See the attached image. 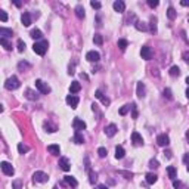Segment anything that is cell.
<instances>
[{"label": "cell", "mask_w": 189, "mask_h": 189, "mask_svg": "<svg viewBox=\"0 0 189 189\" xmlns=\"http://www.w3.org/2000/svg\"><path fill=\"white\" fill-rule=\"evenodd\" d=\"M64 180H65L70 186H73V188H77V186H78V182L76 180V177H73V176H65Z\"/></svg>", "instance_id": "cell-23"}, {"label": "cell", "mask_w": 189, "mask_h": 189, "mask_svg": "<svg viewBox=\"0 0 189 189\" xmlns=\"http://www.w3.org/2000/svg\"><path fill=\"white\" fill-rule=\"evenodd\" d=\"M12 188L13 189H21V182H19V180H15V182L12 183Z\"/></svg>", "instance_id": "cell-48"}, {"label": "cell", "mask_w": 189, "mask_h": 189, "mask_svg": "<svg viewBox=\"0 0 189 189\" xmlns=\"http://www.w3.org/2000/svg\"><path fill=\"white\" fill-rule=\"evenodd\" d=\"M41 31L38 30V28H34V30H31V33H30V37H33V38H41Z\"/></svg>", "instance_id": "cell-31"}, {"label": "cell", "mask_w": 189, "mask_h": 189, "mask_svg": "<svg viewBox=\"0 0 189 189\" xmlns=\"http://www.w3.org/2000/svg\"><path fill=\"white\" fill-rule=\"evenodd\" d=\"M95 96H96V98H98V99H99V101L105 105V107H108V105H110V99H108L107 96H104V93H102L101 90H96V92H95Z\"/></svg>", "instance_id": "cell-14"}, {"label": "cell", "mask_w": 189, "mask_h": 189, "mask_svg": "<svg viewBox=\"0 0 189 189\" xmlns=\"http://www.w3.org/2000/svg\"><path fill=\"white\" fill-rule=\"evenodd\" d=\"M73 142L77 143V145H81V143L84 142V138H83V135H81L80 132H76V135H74V138H73Z\"/></svg>", "instance_id": "cell-25"}, {"label": "cell", "mask_w": 189, "mask_h": 189, "mask_svg": "<svg viewBox=\"0 0 189 189\" xmlns=\"http://www.w3.org/2000/svg\"><path fill=\"white\" fill-rule=\"evenodd\" d=\"M0 19H1L3 22H6V21H7V13H6L4 10H0Z\"/></svg>", "instance_id": "cell-45"}, {"label": "cell", "mask_w": 189, "mask_h": 189, "mask_svg": "<svg viewBox=\"0 0 189 189\" xmlns=\"http://www.w3.org/2000/svg\"><path fill=\"white\" fill-rule=\"evenodd\" d=\"M47 152L49 154H52V155H59L61 154V148H59V145H49L47 146Z\"/></svg>", "instance_id": "cell-20"}, {"label": "cell", "mask_w": 189, "mask_h": 189, "mask_svg": "<svg viewBox=\"0 0 189 189\" xmlns=\"http://www.w3.org/2000/svg\"><path fill=\"white\" fill-rule=\"evenodd\" d=\"M86 59H87L89 62H98V61L101 59V55H99L98 52H95V50H90V52L86 53Z\"/></svg>", "instance_id": "cell-9"}, {"label": "cell", "mask_w": 189, "mask_h": 189, "mask_svg": "<svg viewBox=\"0 0 189 189\" xmlns=\"http://www.w3.org/2000/svg\"><path fill=\"white\" fill-rule=\"evenodd\" d=\"M163 93H164V96H165L167 99H173V95H171V90H170V89H164Z\"/></svg>", "instance_id": "cell-42"}, {"label": "cell", "mask_w": 189, "mask_h": 189, "mask_svg": "<svg viewBox=\"0 0 189 189\" xmlns=\"http://www.w3.org/2000/svg\"><path fill=\"white\" fill-rule=\"evenodd\" d=\"M151 31L152 33H157V18H151Z\"/></svg>", "instance_id": "cell-38"}, {"label": "cell", "mask_w": 189, "mask_h": 189, "mask_svg": "<svg viewBox=\"0 0 189 189\" xmlns=\"http://www.w3.org/2000/svg\"><path fill=\"white\" fill-rule=\"evenodd\" d=\"M90 6H92L93 9H101V6H102V4H101L99 1H95V0H92V1H90Z\"/></svg>", "instance_id": "cell-43"}, {"label": "cell", "mask_w": 189, "mask_h": 189, "mask_svg": "<svg viewBox=\"0 0 189 189\" xmlns=\"http://www.w3.org/2000/svg\"><path fill=\"white\" fill-rule=\"evenodd\" d=\"M132 111H133V118H138V108H136V104H132Z\"/></svg>", "instance_id": "cell-46"}, {"label": "cell", "mask_w": 189, "mask_h": 189, "mask_svg": "<svg viewBox=\"0 0 189 189\" xmlns=\"http://www.w3.org/2000/svg\"><path fill=\"white\" fill-rule=\"evenodd\" d=\"M115 133H117V126H115V124H110V126L105 127V135H107L108 138L115 136Z\"/></svg>", "instance_id": "cell-15"}, {"label": "cell", "mask_w": 189, "mask_h": 189, "mask_svg": "<svg viewBox=\"0 0 189 189\" xmlns=\"http://www.w3.org/2000/svg\"><path fill=\"white\" fill-rule=\"evenodd\" d=\"M183 163L189 165V154H185V155H183Z\"/></svg>", "instance_id": "cell-51"}, {"label": "cell", "mask_w": 189, "mask_h": 189, "mask_svg": "<svg viewBox=\"0 0 189 189\" xmlns=\"http://www.w3.org/2000/svg\"><path fill=\"white\" fill-rule=\"evenodd\" d=\"M183 61H185L186 64H189V52H185V53H183Z\"/></svg>", "instance_id": "cell-50"}, {"label": "cell", "mask_w": 189, "mask_h": 189, "mask_svg": "<svg viewBox=\"0 0 189 189\" xmlns=\"http://www.w3.org/2000/svg\"><path fill=\"white\" fill-rule=\"evenodd\" d=\"M107 154H108V152H107V149H105V148H102V146L98 149V155H99L101 158H105V157H107Z\"/></svg>", "instance_id": "cell-40"}, {"label": "cell", "mask_w": 189, "mask_h": 189, "mask_svg": "<svg viewBox=\"0 0 189 189\" xmlns=\"http://www.w3.org/2000/svg\"><path fill=\"white\" fill-rule=\"evenodd\" d=\"M21 22H22L24 27H30V25H31V16H30L28 12H24V13H22V16H21Z\"/></svg>", "instance_id": "cell-16"}, {"label": "cell", "mask_w": 189, "mask_h": 189, "mask_svg": "<svg viewBox=\"0 0 189 189\" xmlns=\"http://www.w3.org/2000/svg\"><path fill=\"white\" fill-rule=\"evenodd\" d=\"M53 189H58V188H56V186H55V188H53Z\"/></svg>", "instance_id": "cell-58"}, {"label": "cell", "mask_w": 189, "mask_h": 189, "mask_svg": "<svg viewBox=\"0 0 189 189\" xmlns=\"http://www.w3.org/2000/svg\"><path fill=\"white\" fill-rule=\"evenodd\" d=\"M80 90H81V84H80L78 81H73L71 86H70V92L74 95V93H78Z\"/></svg>", "instance_id": "cell-21"}, {"label": "cell", "mask_w": 189, "mask_h": 189, "mask_svg": "<svg viewBox=\"0 0 189 189\" xmlns=\"http://www.w3.org/2000/svg\"><path fill=\"white\" fill-rule=\"evenodd\" d=\"M76 15L80 18V19H83V18L86 16V13H84V7H83L81 4H78V6L76 7Z\"/></svg>", "instance_id": "cell-27"}, {"label": "cell", "mask_w": 189, "mask_h": 189, "mask_svg": "<svg viewBox=\"0 0 189 189\" xmlns=\"http://www.w3.org/2000/svg\"><path fill=\"white\" fill-rule=\"evenodd\" d=\"M28 151H30V146H27L24 143H18V152L19 154H27Z\"/></svg>", "instance_id": "cell-30"}, {"label": "cell", "mask_w": 189, "mask_h": 189, "mask_svg": "<svg viewBox=\"0 0 189 189\" xmlns=\"http://www.w3.org/2000/svg\"><path fill=\"white\" fill-rule=\"evenodd\" d=\"M127 46H129V41H127V40H124V38H120V40H118V47H120L121 50H124Z\"/></svg>", "instance_id": "cell-35"}, {"label": "cell", "mask_w": 189, "mask_h": 189, "mask_svg": "<svg viewBox=\"0 0 189 189\" xmlns=\"http://www.w3.org/2000/svg\"><path fill=\"white\" fill-rule=\"evenodd\" d=\"M124 155H126V151H124L123 146H117V148H115V158H117V160H123Z\"/></svg>", "instance_id": "cell-24"}, {"label": "cell", "mask_w": 189, "mask_h": 189, "mask_svg": "<svg viewBox=\"0 0 189 189\" xmlns=\"http://www.w3.org/2000/svg\"><path fill=\"white\" fill-rule=\"evenodd\" d=\"M188 171H189V165H188Z\"/></svg>", "instance_id": "cell-59"}, {"label": "cell", "mask_w": 189, "mask_h": 189, "mask_svg": "<svg viewBox=\"0 0 189 189\" xmlns=\"http://www.w3.org/2000/svg\"><path fill=\"white\" fill-rule=\"evenodd\" d=\"M47 47H49V43L46 41V40H43V41H38V43H34V46H33V50L40 55V56H43L44 53H46V50H47Z\"/></svg>", "instance_id": "cell-2"}, {"label": "cell", "mask_w": 189, "mask_h": 189, "mask_svg": "<svg viewBox=\"0 0 189 189\" xmlns=\"http://www.w3.org/2000/svg\"><path fill=\"white\" fill-rule=\"evenodd\" d=\"M44 129H46V132H49V133H55V132H56V127L50 126V123H44Z\"/></svg>", "instance_id": "cell-36"}, {"label": "cell", "mask_w": 189, "mask_h": 189, "mask_svg": "<svg viewBox=\"0 0 189 189\" xmlns=\"http://www.w3.org/2000/svg\"><path fill=\"white\" fill-rule=\"evenodd\" d=\"M130 110H132V105H124L123 108H120V115H126Z\"/></svg>", "instance_id": "cell-37"}, {"label": "cell", "mask_w": 189, "mask_h": 189, "mask_svg": "<svg viewBox=\"0 0 189 189\" xmlns=\"http://www.w3.org/2000/svg\"><path fill=\"white\" fill-rule=\"evenodd\" d=\"M186 138H188V142H189V130L186 132Z\"/></svg>", "instance_id": "cell-56"}, {"label": "cell", "mask_w": 189, "mask_h": 189, "mask_svg": "<svg viewBox=\"0 0 189 189\" xmlns=\"http://www.w3.org/2000/svg\"><path fill=\"white\" fill-rule=\"evenodd\" d=\"M0 165H1V170H3V173H4L6 176H13V173H15V168L12 167V164H10V163H7V161H3Z\"/></svg>", "instance_id": "cell-5"}, {"label": "cell", "mask_w": 189, "mask_h": 189, "mask_svg": "<svg viewBox=\"0 0 189 189\" xmlns=\"http://www.w3.org/2000/svg\"><path fill=\"white\" fill-rule=\"evenodd\" d=\"M167 16H168V19H171V21L176 18V10H174V7L170 6V7L167 9Z\"/></svg>", "instance_id": "cell-33"}, {"label": "cell", "mask_w": 189, "mask_h": 189, "mask_svg": "<svg viewBox=\"0 0 189 189\" xmlns=\"http://www.w3.org/2000/svg\"><path fill=\"white\" fill-rule=\"evenodd\" d=\"M36 89H37L40 93H43V95H47V93H50V87L43 81V80H36Z\"/></svg>", "instance_id": "cell-3"}, {"label": "cell", "mask_w": 189, "mask_h": 189, "mask_svg": "<svg viewBox=\"0 0 189 189\" xmlns=\"http://www.w3.org/2000/svg\"><path fill=\"white\" fill-rule=\"evenodd\" d=\"M148 4H149L151 7H157V6H158V1H157V0H148Z\"/></svg>", "instance_id": "cell-49"}, {"label": "cell", "mask_w": 189, "mask_h": 189, "mask_svg": "<svg viewBox=\"0 0 189 189\" xmlns=\"http://www.w3.org/2000/svg\"><path fill=\"white\" fill-rule=\"evenodd\" d=\"M24 50H25V43L19 38L18 40V52H24Z\"/></svg>", "instance_id": "cell-39"}, {"label": "cell", "mask_w": 189, "mask_h": 189, "mask_svg": "<svg viewBox=\"0 0 189 189\" xmlns=\"http://www.w3.org/2000/svg\"><path fill=\"white\" fill-rule=\"evenodd\" d=\"M180 4H182V6H189V1H188V0H182V1H180Z\"/></svg>", "instance_id": "cell-52"}, {"label": "cell", "mask_w": 189, "mask_h": 189, "mask_svg": "<svg viewBox=\"0 0 189 189\" xmlns=\"http://www.w3.org/2000/svg\"><path fill=\"white\" fill-rule=\"evenodd\" d=\"M25 98L30 99V101H37L38 95H37V92H34L33 89H27V90H25Z\"/></svg>", "instance_id": "cell-17"}, {"label": "cell", "mask_w": 189, "mask_h": 189, "mask_svg": "<svg viewBox=\"0 0 189 189\" xmlns=\"http://www.w3.org/2000/svg\"><path fill=\"white\" fill-rule=\"evenodd\" d=\"M149 167H151V168H158L160 164H158L157 160H151V161H149Z\"/></svg>", "instance_id": "cell-44"}, {"label": "cell", "mask_w": 189, "mask_h": 189, "mask_svg": "<svg viewBox=\"0 0 189 189\" xmlns=\"http://www.w3.org/2000/svg\"><path fill=\"white\" fill-rule=\"evenodd\" d=\"M113 7H114V10H115V12L123 13V12L126 10V3H124L123 0H117V1H114Z\"/></svg>", "instance_id": "cell-11"}, {"label": "cell", "mask_w": 189, "mask_h": 189, "mask_svg": "<svg viewBox=\"0 0 189 189\" xmlns=\"http://www.w3.org/2000/svg\"><path fill=\"white\" fill-rule=\"evenodd\" d=\"M186 98H188V99H189V87H188V89H186Z\"/></svg>", "instance_id": "cell-55"}, {"label": "cell", "mask_w": 189, "mask_h": 189, "mask_svg": "<svg viewBox=\"0 0 189 189\" xmlns=\"http://www.w3.org/2000/svg\"><path fill=\"white\" fill-rule=\"evenodd\" d=\"M67 104L73 108V110H76L77 108V105H78V102H80V99H78V96H76V95H68L67 96Z\"/></svg>", "instance_id": "cell-7"}, {"label": "cell", "mask_w": 189, "mask_h": 189, "mask_svg": "<svg viewBox=\"0 0 189 189\" xmlns=\"http://www.w3.org/2000/svg\"><path fill=\"white\" fill-rule=\"evenodd\" d=\"M168 73H170V76H171V77H177L179 74H180V70H179V67L173 65V67L170 68V71H168Z\"/></svg>", "instance_id": "cell-32"}, {"label": "cell", "mask_w": 189, "mask_h": 189, "mask_svg": "<svg viewBox=\"0 0 189 189\" xmlns=\"http://www.w3.org/2000/svg\"><path fill=\"white\" fill-rule=\"evenodd\" d=\"M98 189H108V188H107L105 185H99V186H98Z\"/></svg>", "instance_id": "cell-54"}, {"label": "cell", "mask_w": 189, "mask_h": 189, "mask_svg": "<svg viewBox=\"0 0 189 189\" xmlns=\"http://www.w3.org/2000/svg\"><path fill=\"white\" fill-rule=\"evenodd\" d=\"M89 176H90V179H89V180H90V183H95V182H96V179H98V174H96L95 171H90V173H89Z\"/></svg>", "instance_id": "cell-41"}, {"label": "cell", "mask_w": 189, "mask_h": 189, "mask_svg": "<svg viewBox=\"0 0 189 189\" xmlns=\"http://www.w3.org/2000/svg\"><path fill=\"white\" fill-rule=\"evenodd\" d=\"M132 142H133V145H136V146L143 145V139H142V136H140L138 132H133V133H132Z\"/></svg>", "instance_id": "cell-13"}, {"label": "cell", "mask_w": 189, "mask_h": 189, "mask_svg": "<svg viewBox=\"0 0 189 189\" xmlns=\"http://www.w3.org/2000/svg\"><path fill=\"white\" fill-rule=\"evenodd\" d=\"M19 86H21V81H19V78L16 76L9 77V78L4 81V89H7V90H16Z\"/></svg>", "instance_id": "cell-1"}, {"label": "cell", "mask_w": 189, "mask_h": 189, "mask_svg": "<svg viewBox=\"0 0 189 189\" xmlns=\"http://www.w3.org/2000/svg\"><path fill=\"white\" fill-rule=\"evenodd\" d=\"M135 27H136L139 31H146V30H148V27L145 25V22H140V21H136Z\"/></svg>", "instance_id": "cell-34"}, {"label": "cell", "mask_w": 189, "mask_h": 189, "mask_svg": "<svg viewBox=\"0 0 189 189\" xmlns=\"http://www.w3.org/2000/svg\"><path fill=\"white\" fill-rule=\"evenodd\" d=\"M173 186L176 189H182L183 185H182V182H179V180H173Z\"/></svg>", "instance_id": "cell-47"}, {"label": "cell", "mask_w": 189, "mask_h": 189, "mask_svg": "<svg viewBox=\"0 0 189 189\" xmlns=\"http://www.w3.org/2000/svg\"><path fill=\"white\" fill-rule=\"evenodd\" d=\"M93 43L98 44V46H102V44H104V37H102L101 34H95V36H93Z\"/></svg>", "instance_id": "cell-29"}, {"label": "cell", "mask_w": 189, "mask_h": 189, "mask_svg": "<svg viewBox=\"0 0 189 189\" xmlns=\"http://www.w3.org/2000/svg\"><path fill=\"white\" fill-rule=\"evenodd\" d=\"M73 127H74L76 132H81V130L86 129V123L83 120H80V118H74L73 120Z\"/></svg>", "instance_id": "cell-8"}, {"label": "cell", "mask_w": 189, "mask_h": 189, "mask_svg": "<svg viewBox=\"0 0 189 189\" xmlns=\"http://www.w3.org/2000/svg\"><path fill=\"white\" fill-rule=\"evenodd\" d=\"M167 173H168V176H170L171 180H176V177H177V170H176L173 165H168V167H167Z\"/></svg>", "instance_id": "cell-22"}, {"label": "cell", "mask_w": 189, "mask_h": 189, "mask_svg": "<svg viewBox=\"0 0 189 189\" xmlns=\"http://www.w3.org/2000/svg\"><path fill=\"white\" fill-rule=\"evenodd\" d=\"M145 179H146V183H148V185H154V183L158 180V176H157L155 173H146Z\"/></svg>", "instance_id": "cell-19"}, {"label": "cell", "mask_w": 189, "mask_h": 189, "mask_svg": "<svg viewBox=\"0 0 189 189\" xmlns=\"http://www.w3.org/2000/svg\"><path fill=\"white\" fill-rule=\"evenodd\" d=\"M140 55H142V59H145V61H149L152 58V49L149 46H142V49H140Z\"/></svg>", "instance_id": "cell-6"}, {"label": "cell", "mask_w": 189, "mask_h": 189, "mask_svg": "<svg viewBox=\"0 0 189 189\" xmlns=\"http://www.w3.org/2000/svg\"><path fill=\"white\" fill-rule=\"evenodd\" d=\"M0 43H1V46H3L6 50H10V49H12V44L9 43V40H7V38L0 37Z\"/></svg>", "instance_id": "cell-28"}, {"label": "cell", "mask_w": 189, "mask_h": 189, "mask_svg": "<svg viewBox=\"0 0 189 189\" xmlns=\"http://www.w3.org/2000/svg\"><path fill=\"white\" fill-rule=\"evenodd\" d=\"M157 143H158L160 146H168V143H170V138H168L165 133H163V135H160V136L157 138Z\"/></svg>", "instance_id": "cell-10"}, {"label": "cell", "mask_w": 189, "mask_h": 189, "mask_svg": "<svg viewBox=\"0 0 189 189\" xmlns=\"http://www.w3.org/2000/svg\"><path fill=\"white\" fill-rule=\"evenodd\" d=\"M0 36L6 38V37H9V36H13V31H12V30H9V28L1 27V28H0Z\"/></svg>", "instance_id": "cell-26"}, {"label": "cell", "mask_w": 189, "mask_h": 189, "mask_svg": "<svg viewBox=\"0 0 189 189\" xmlns=\"http://www.w3.org/2000/svg\"><path fill=\"white\" fill-rule=\"evenodd\" d=\"M164 155H167V158H171V151H164Z\"/></svg>", "instance_id": "cell-53"}, {"label": "cell", "mask_w": 189, "mask_h": 189, "mask_svg": "<svg viewBox=\"0 0 189 189\" xmlns=\"http://www.w3.org/2000/svg\"><path fill=\"white\" fill-rule=\"evenodd\" d=\"M136 93H138V96H139V98H145L146 89H145V84H143L142 81H139V83H138V90H136Z\"/></svg>", "instance_id": "cell-18"}, {"label": "cell", "mask_w": 189, "mask_h": 189, "mask_svg": "<svg viewBox=\"0 0 189 189\" xmlns=\"http://www.w3.org/2000/svg\"><path fill=\"white\" fill-rule=\"evenodd\" d=\"M186 83H188V86H189V76L186 77Z\"/></svg>", "instance_id": "cell-57"}, {"label": "cell", "mask_w": 189, "mask_h": 189, "mask_svg": "<svg viewBox=\"0 0 189 189\" xmlns=\"http://www.w3.org/2000/svg\"><path fill=\"white\" fill-rule=\"evenodd\" d=\"M33 180L34 182H38V183H46L49 180V176L44 173V171H36L33 174Z\"/></svg>", "instance_id": "cell-4"}, {"label": "cell", "mask_w": 189, "mask_h": 189, "mask_svg": "<svg viewBox=\"0 0 189 189\" xmlns=\"http://www.w3.org/2000/svg\"><path fill=\"white\" fill-rule=\"evenodd\" d=\"M59 167L64 170V171H68L71 168V164H70V160L65 158V157H61L59 158Z\"/></svg>", "instance_id": "cell-12"}]
</instances>
